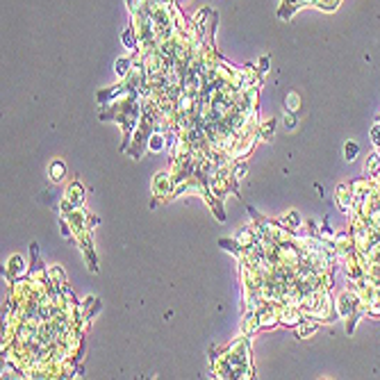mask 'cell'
<instances>
[{
    "mask_svg": "<svg viewBox=\"0 0 380 380\" xmlns=\"http://www.w3.org/2000/svg\"><path fill=\"white\" fill-rule=\"evenodd\" d=\"M355 153H357V146H355V143H348V146H346V157L353 159V155H355Z\"/></svg>",
    "mask_w": 380,
    "mask_h": 380,
    "instance_id": "3957f363",
    "label": "cell"
},
{
    "mask_svg": "<svg viewBox=\"0 0 380 380\" xmlns=\"http://www.w3.org/2000/svg\"><path fill=\"white\" fill-rule=\"evenodd\" d=\"M162 146V141H159V137H155V141H153V148H159Z\"/></svg>",
    "mask_w": 380,
    "mask_h": 380,
    "instance_id": "5b68a950",
    "label": "cell"
},
{
    "mask_svg": "<svg viewBox=\"0 0 380 380\" xmlns=\"http://www.w3.org/2000/svg\"><path fill=\"white\" fill-rule=\"evenodd\" d=\"M125 66H128V62L121 60V62H119V73H125Z\"/></svg>",
    "mask_w": 380,
    "mask_h": 380,
    "instance_id": "277c9868",
    "label": "cell"
},
{
    "mask_svg": "<svg viewBox=\"0 0 380 380\" xmlns=\"http://www.w3.org/2000/svg\"><path fill=\"white\" fill-rule=\"evenodd\" d=\"M53 178L55 180L64 178V166H62V164H53Z\"/></svg>",
    "mask_w": 380,
    "mask_h": 380,
    "instance_id": "7a4b0ae2",
    "label": "cell"
},
{
    "mask_svg": "<svg viewBox=\"0 0 380 380\" xmlns=\"http://www.w3.org/2000/svg\"><path fill=\"white\" fill-rule=\"evenodd\" d=\"M287 107L294 112V109H298L301 107V103H298V96H294V94H289V98H287Z\"/></svg>",
    "mask_w": 380,
    "mask_h": 380,
    "instance_id": "6da1fadb",
    "label": "cell"
}]
</instances>
